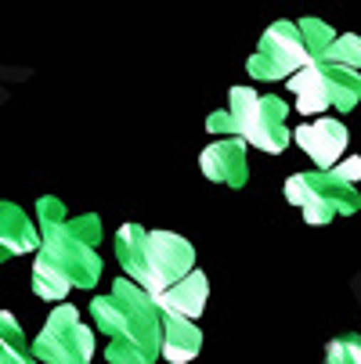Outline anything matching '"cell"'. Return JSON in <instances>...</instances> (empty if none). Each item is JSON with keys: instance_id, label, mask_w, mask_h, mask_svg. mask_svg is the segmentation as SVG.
<instances>
[{"instance_id": "d6986e66", "label": "cell", "mask_w": 361, "mask_h": 364, "mask_svg": "<svg viewBox=\"0 0 361 364\" xmlns=\"http://www.w3.org/2000/svg\"><path fill=\"white\" fill-rule=\"evenodd\" d=\"M66 217H69V210H66V202L58 195H40L36 198V220H40V228L62 224Z\"/></svg>"}, {"instance_id": "5bb4252c", "label": "cell", "mask_w": 361, "mask_h": 364, "mask_svg": "<svg viewBox=\"0 0 361 364\" xmlns=\"http://www.w3.org/2000/svg\"><path fill=\"white\" fill-rule=\"evenodd\" d=\"M26 360H29V346L22 325L15 321V314L0 310V364H26Z\"/></svg>"}, {"instance_id": "8992f818", "label": "cell", "mask_w": 361, "mask_h": 364, "mask_svg": "<svg viewBox=\"0 0 361 364\" xmlns=\"http://www.w3.org/2000/svg\"><path fill=\"white\" fill-rule=\"evenodd\" d=\"M286 198L303 213L311 228L329 224L333 217H350L361 210V191L357 184L340 181L333 170H315V173H293L286 181Z\"/></svg>"}, {"instance_id": "9a60e30c", "label": "cell", "mask_w": 361, "mask_h": 364, "mask_svg": "<svg viewBox=\"0 0 361 364\" xmlns=\"http://www.w3.org/2000/svg\"><path fill=\"white\" fill-rule=\"evenodd\" d=\"M296 29H300V40H303V47H307V55H311V58H322L325 47L336 36L333 26L322 22V18H303V22H296Z\"/></svg>"}, {"instance_id": "ac0fdd59", "label": "cell", "mask_w": 361, "mask_h": 364, "mask_svg": "<svg viewBox=\"0 0 361 364\" xmlns=\"http://www.w3.org/2000/svg\"><path fill=\"white\" fill-rule=\"evenodd\" d=\"M69 235H76L87 245H101V217L98 213H80V217H66Z\"/></svg>"}, {"instance_id": "e0dca14e", "label": "cell", "mask_w": 361, "mask_h": 364, "mask_svg": "<svg viewBox=\"0 0 361 364\" xmlns=\"http://www.w3.org/2000/svg\"><path fill=\"white\" fill-rule=\"evenodd\" d=\"M325 360H329V364H361V336L347 332V336L329 339V346H325Z\"/></svg>"}, {"instance_id": "ffe728a7", "label": "cell", "mask_w": 361, "mask_h": 364, "mask_svg": "<svg viewBox=\"0 0 361 364\" xmlns=\"http://www.w3.org/2000/svg\"><path fill=\"white\" fill-rule=\"evenodd\" d=\"M340 181H347V184H357L361 181V155H347V159H343V155H340V159L329 166Z\"/></svg>"}, {"instance_id": "2e32d148", "label": "cell", "mask_w": 361, "mask_h": 364, "mask_svg": "<svg viewBox=\"0 0 361 364\" xmlns=\"http://www.w3.org/2000/svg\"><path fill=\"white\" fill-rule=\"evenodd\" d=\"M322 58L340 62V65H350V69H361V36H354V33L333 36V43L325 47Z\"/></svg>"}, {"instance_id": "8fae6325", "label": "cell", "mask_w": 361, "mask_h": 364, "mask_svg": "<svg viewBox=\"0 0 361 364\" xmlns=\"http://www.w3.org/2000/svg\"><path fill=\"white\" fill-rule=\"evenodd\" d=\"M206 296H210V282H206L202 271H188L177 282H170L163 292H156V306L163 314H177V318H199L206 310Z\"/></svg>"}, {"instance_id": "52a82bcc", "label": "cell", "mask_w": 361, "mask_h": 364, "mask_svg": "<svg viewBox=\"0 0 361 364\" xmlns=\"http://www.w3.org/2000/svg\"><path fill=\"white\" fill-rule=\"evenodd\" d=\"M29 357L51 364H87L94 357V332L80 321V310L62 303L51 310L40 336L29 346Z\"/></svg>"}, {"instance_id": "5b68a950", "label": "cell", "mask_w": 361, "mask_h": 364, "mask_svg": "<svg viewBox=\"0 0 361 364\" xmlns=\"http://www.w3.org/2000/svg\"><path fill=\"white\" fill-rule=\"evenodd\" d=\"M286 83L296 94V109L303 116H318L325 109L350 112L361 101V69H350L329 58H311L293 76H286Z\"/></svg>"}, {"instance_id": "3957f363", "label": "cell", "mask_w": 361, "mask_h": 364, "mask_svg": "<svg viewBox=\"0 0 361 364\" xmlns=\"http://www.w3.org/2000/svg\"><path fill=\"white\" fill-rule=\"evenodd\" d=\"M101 278V252L98 245L69 235L66 220L40 228L36 264H33V292L40 299H62L69 289H90Z\"/></svg>"}, {"instance_id": "7c38bea8", "label": "cell", "mask_w": 361, "mask_h": 364, "mask_svg": "<svg viewBox=\"0 0 361 364\" xmlns=\"http://www.w3.org/2000/svg\"><path fill=\"white\" fill-rule=\"evenodd\" d=\"M36 242H40V231L33 228V220L15 202H0V264L11 256L33 252Z\"/></svg>"}, {"instance_id": "9c48e42d", "label": "cell", "mask_w": 361, "mask_h": 364, "mask_svg": "<svg viewBox=\"0 0 361 364\" xmlns=\"http://www.w3.org/2000/svg\"><path fill=\"white\" fill-rule=\"evenodd\" d=\"M246 141L235 134H224V141L210 144L199 155V166L206 173V181L214 184H228V188H242L249 177V163H246Z\"/></svg>"}, {"instance_id": "30bf717a", "label": "cell", "mask_w": 361, "mask_h": 364, "mask_svg": "<svg viewBox=\"0 0 361 364\" xmlns=\"http://www.w3.org/2000/svg\"><path fill=\"white\" fill-rule=\"evenodd\" d=\"M293 141H296L307 155H311V163H315L318 170H329L340 155L347 151L350 134H347V127H343L340 119H315V123L296 127V130H293Z\"/></svg>"}, {"instance_id": "ba28073f", "label": "cell", "mask_w": 361, "mask_h": 364, "mask_svg": "<svg viewBox=\"0 0 361 364\" xmlns=\"http://www.w3.org/2000/svg\"><path fill=\"white\" fill-rule=\"evenodd\" d=\"M311 62V55H307V47L300 40V29L296 22H275L264 29L261 43H256V50L249 55V76L253 80H286L293 76L300 65Z\"/></svg>"}, {"instance_id": "7a4b0ae2", "label": "cell", "mask_w": 361, "mask_h": 364, "mask_svg": "<svg viewBox=\"0 0 361 364\" xmlns=\"http://www.w3.org/2000/svg\"><path fill=\"white\" fill-rule=\"evenodd\" d=\"M94 325L109 336V343H127L134 346L145 360L159 357V336H163V310L156 306L137 282L120 278L109 296L90 299Z\"/></svg>"}, {"instance_id": "4fadbf2b", "label": "cell", "mask_w": 361, "mask_h": 364, "mask_svg": "<svg viewBox=\"0 0 361 364\" xmlns=\"http://www.w3.org/2000/svg\"><path fill=\"white\" fill-rule=\"evenodd\" d=\"M199 350H202V332L195 328V321L177 318V314H163L159 357H167L170 364H184V360H195Z\"/></svg>"}, {"instance_id": "6da1fadb", "label": "cell", "mask_w": 361, "mask_h": 364, "mask_svg": "<svg viewBox=\"0 0 361 364\" xmlns=\"http://www.w3.org/2000/svg\"><path fill=\"white\" fill-rule=\"evenodd\" d=\"M116 256L127 278L137 282L148 296L163 292L195 267V249L188 238L174 231H145L137 224H123L116 231Z\"/></svg>"}, {"instance_id": "277c9868", "label": "cell", "mask_w": 361, "mask_h": 364, "mask_svg": "<svg viewBox=\"0 0 361 364\" xmlns=\"http://www.w3.org/2000/svg\"><path fill=\"white\" fill-rule=\"evenodd\" d=\"M228 119H231L235 137H242L249 148H261L268 155H282L293 141V130L286 127L289 105L275 94H256L249 87H231Z\"/></svg>"}]
</instances>
